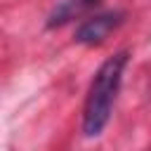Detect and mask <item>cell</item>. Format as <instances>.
Listing matches in <instances>:
<instances>
[{"label": "cell", "instance_id": "2", "mask_svg": "<svg viewBox=\"0 0 151 151\" xmlns=\"http://www.w3.org/2000/svg\"><path fill=\"white\" fill-rule=\"evenodd\" d=\"M123 21V14L120 12H104V14H97L87 21H83L76 31V42L80 45H99L109 38V33Z\"/></svg>", "mask_w": 151, "mask_h": 151}, {"label": "cell", "instance_id": "1", "mask_svg": "<svg viewBox=\"0 0 151 151\" xmlns=\"http://www.w3.org/2000/svg\"><path fill=\"white\" fill-rule=\"evenodd\" d=\"M127 64V52H118L109 57L99 71L94 73L87 99H85V111H83V132L85 137H99L101 130L106 127L113 109V99L118 94L120 80H123V68Z\"/></svg>", "mask_w": 151, "mask_h": 151}]
</instances>
